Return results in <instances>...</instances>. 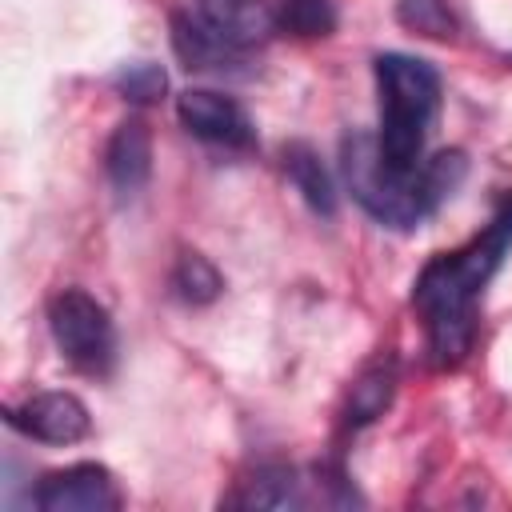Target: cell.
Instances as JSON below:
<instances>
[{
	"mask_svg": "<svg viewBox=\"0 0 512 512\" xmlns=\"http://www.w3.org/2000/svg\"><path fill=\"white\" fill-rule=\"evenodd\" d=\"M512 248V200L496 212V220L456 252H440L424 264L412 284V304L424 312L428 328V356L436 368L460 364L476 336V300L484 296L488 280L504 264Z\"/></svg>",
	"mask_w": 512,
	"mask_h": 512,
	"instance_id": "1",
	"label": "cell"
},
{
	"mask_svg": "<svg viewBox=\"0 0 512 512\" xmlns=\"http://www.w3.org/2000/svg\"><path fill=\"white\" fill-rule=\"evenodd\" d=\"M340 168H344L352 200L372 220L408 232V228H420L460 188L468 160L460 148H448V152H436L432 160H424L416 168H392L380 156L376 136L352 132L340 144Z\"/></svg>",
	"mask_w": 512,
	"mask_h": 512,
	"instance_id": "2",
	"label": "cell"
},
{
	"mask_svg": "<svg viewBox=\"0 0 512 512\" xmlns=\"http://www.w3.org/2000/svg\"><path fill=\"white\" fill-rule=\"evenodd\" d=\"M376 88H380V156L392 168H416L424 156L428 128L440 108V72L408 52L376 56Z\"/></svg>",
	"mask_w": 512,
	"mask_h": 512,
	"instance_id": "3",
	"label": "cell"
},
{
	"mask_svg": "<svg viewBox=\"0 0 512 512\" xmlns=\"http://www.w3.org/2000/svg\"><path fill=\"white\" fill-rule=\"evenodd\" d=\"M48 328L52 340L60 348V356L88 372V376H104L116 360V328L108 308L88 296L84 288H60L48 300Z\"/></svg>",
	"mask_w": 512,
	"mask_h": 512,
	"instance_id": "4",
	"label": "cell"
},
{
	"mask_svg": "<svg viewBox=\"0 0 512 512\" xmlns=\"http://www.w3.org/2000/svg\"><path fill=\"white\" fill-rule=\"evenodd\" d=\"M40 512H116L120 488L104 464H68L48 472L32 492Z\"/></svg>",
	"mask_w": 512,
	"mask_h": 512,
	"instance_id": "5",
	"label": "cell"
},
{
	"mask_svg": "<svg viewBox=\"0 0 512 512\" xmlns=\"http://www.w3.org/2000/svg\"><path fill=\"white\" fill-rule=\"evenodd\" d=\"M176 116H180V124H184L192 136H200V140H208V144L248 148V144L256 140V128H252L248 112H244L232 96L212 92V88H188V92H180Z\"/></svg>",
	"mask_w": 512,
	"mask_h": 512,
	"instance_id": "6",
	"label": "cell"
},
{
	"mask_svg": "<svg viewBox=\"0 0 512 512\" xmlns=\"http://www.w3.org/2000/svg\"><path fill=\"white\" fill-rule=\"evenodd\" d=\"M8 424L44 444H76L88 436L92 416H88L84 400L72 392H36L24 404L8 408Z\"/></svg>",
	"mask_w": 512,
	"mask_h": 512,
	"instance_id": "7",
	"label": "cell"
},
{
	"mask_svg": "<svg viewBox=\"0 0 512 512\" xmlns=\"http://www.w3.org/2000/svg\"><path fill=\"white\" fill-rule=\"evenodd\" d=\"M172 48L184 60L188 72H240L244 64V48L232 44L228 36H220L200 12H172Z\"/></svg>",
	"mask_w": 512,
	"mask_h": 512,
	"instance_id": "8",
	"label": "cell"
},
{
	"mask_svg": "<svg viewBox=\"0 0 512 512\" xmlns=\"http://www.w3.org/2000/svg\"><path fill=\"white\" fill-rule=\"evenodd\" d=\"M104 168H108V180L120 200H132L144 192V184L152 176V132L140 116H128L116 124L108 152H104Z\"/></svg>",
	"mask_w": 512,
	"mask_h": 512,
	"instance_id": "9",
	"label": "cell"
},
{
	"mask_svg": "<svg viewBox=\"0 0 512 512\" xmlns=\"http://www.w3.org/2000/svg\"><path fill=\"white\" fill-rule=\"evenodd\" d=\"M284 172L292 180V188L304 196V204L320 216H332L336 212V188H332V176L328 168L320 164V156L308 148V144H288L284 148Z\"/></svg>",
	"mask_w": 512,
	"mask_h": 512,
	"instance_id": "10",
	"label": "cell"
},
{
	"mask_svg": "<svg viewBox=\"0 0 512 512\" xmlns=\"http://www.w3.org/2000/svg\"><path fill=\"white\" fill-rule=\"evenodd\" d=\"M392 396H396V360L388 356V360L368 364V368L356 376L352 396H348V424H352V428L372 424L376 416H384V408L392 404Z\"/></svg>",
	"mask_w": 512,
	"mask_h": 512,
	"instance_id": "11",
	"label": "cell"
},
{
	"mask_svg": "<svg viewBox=\"0 0 512 512\" xmlns=\"http://www.w3.org/2000/svg\"><path fill=\"white\" fill-rule=\"evenodd\" d=\"M200 16L240 48L256 44L272 24V16L256 0H200Z\"/></svg>",
	"mask_w": 512,
	"mask_h": 512,
	"instance_id": "12",
	"label": "cell"
},
{
	"mask_svg": "<svg viewBox=\"0 0 512 512\" xmlns=\"http://www.w3.org/2000/svg\"><path fill=\"white\" fill-rule=\"evenodd\" d=\"M296 472L288 468V464H260L248 480H244V488H240V496H236V504L240 508H284V504H292L296 500Z\"/></svg>",
	"mask_w": 512,
	"mask_h": 512,
	"instance_id": "13",
	"label": "cell"
},
{
	"mask_svg": "<svg viewBox=\"0 0 512 512\" xmlns=\"http://www.w3.org/2000/svg\"><path fill=\"white\" fill-rule=\"evenodd\" d=\"M172 288H176V296L188 300V304H212V300L224 292V276H220V268H216L208 256H200V252H180V260H176V268H172Z\"/></svg>",
	"mask_w": 512,
	"mask_h": 512,
	"instance_id": "14",
	"label": "cell"
},
{
	"mask_svg": "<svg viewBox=\"0 0 512 512\" xmlns=\"http://www.w3.org/2000/svg\"><path fill=\"white\" fill-rule=\"evenodd\" d=\"M396 20L428 40H452L456 36V16L448 0H396Z\"/></svg>",
	"mask_w": 512,
	"mask_h": 512,
	"instance_id": "15",
	"label": "cell"
},
{
	"mask_svg": "<svg viewBox=\"0 0 512 512\" xmlns=\"http://www.w3.org/2000/svg\"><path fill=\"white\" fill-rule=\"evenodd\" d=\"M272 20L292 36H328L336 28V8L332 0H284Z\"/></svg>",
	"mask_w": 512,
	"mask_h": 512,
	"instance_id": "16",
	"label": "cell"
},
{
	"mask_svg": "<svg viewBox=\"0 0 512 512\" xmlns=\"http://www.w3.org/2000/svg\"><path fill=\"white\" fill-rule=\"evenodd\" d=\"M112 84H116V92H120L124 100H132V104H152V100L164 96L168 76H164L160 64L140 60V64H124V68L112 76Z\"/></svg>",
	"mask_w": 512,
	"mask_h": 512,
	"instance_id": "17",
	"label": "cell"
}]
</instances>
